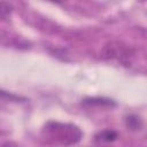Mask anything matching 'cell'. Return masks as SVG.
<instances>
[{
	"label": "cell",
	"instance_id": "cell-1",
	"mask_svg": "<svg viewBox=\"0 0 147 147\" xmlns=\"http://www.w3.org/2000/svg\"><path fill=\"white\" fill-rule=\"evenodd\" d=\"M116 137H117V134L113 130H105L95 136L96 140H99V141H113L116 139Z\"/></svg>",
	"mask_w": 147,
	"mask_h": 147
},
{
	"label": "cell",
	"instance_id": "cell-2",
	"mask_svg": "<svg viewBox=\"0 0 147 147\" xmlns=\"http://www.w3.org/2000/svg\"><path fill=\"white\" fill-rule=\"evenodd\" d=\"M139 118H137L136 116H130L129 118H127V126L130 127V129H132V130H134V129H138L139 127V124H138V121Z\"/></svg>",
	"mask_w": 147,
	"mask_h": 147
},
{
	"label": "cell",
	"instance_id": "cell-3",
	"mask_svg": "<svg viewBox=\"0 0 147 147\" xmlns=\"http://www.w3.org/2000/svg\"><path fill=\"white\" fill-rule=\"evenodd\" d=\"M52 1H60V0H52Z\"/></svg>",
	"mask_w": 147,
	"mask_h": 147
}]
</instances>
